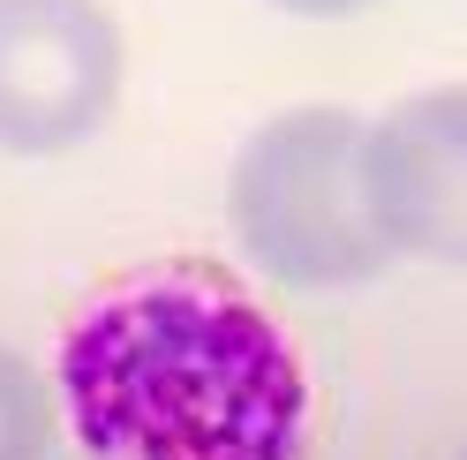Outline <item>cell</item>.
I'll use <instances>...</instances> for the list:
<instances>
[{"mask_svg": "<svg viewBox=\"0 0 467 460\" xmlns=\"http://www.w3.org/2000/svg\"><path fill=\"white\" fill-rule=\"evenodd\" d=\"M83 460H309V385L286 332L212 265H159L61 340Z\"/></svg>", "mask_w": 467, "mask_h": 460, "instance_id": "obj_1", "label": "cell"}, {"mask_svg": "<svg viewBox=\"0 0 467 460\" xmlns=\"http://www.w3.org/2000/svg\"><path fill=\"white\" fill-rule=\"evenodd\" d=\"M369 121L347 106H286L234 152L226 219L256 272L279 287H362L392 265L362 196Z\"/></svg>", "mask_w": 467, "mask_h": 460, "instance_id": "obj_2", "label": "cell"}, {"mask_svg": "<svg viewBox=\"0 0 467 460\" xmlns=\"http://www.w3.org/2000/svg\"><path fill=\"white\" fill-rule=\"evenodd\" d=\"M121 99V23L106 0H0V152L53 159Z\"/></svg>", "mask_w": 467, "mask_h": 460, "instance_id": "obj_3", "label": "cell"}, {"mask_svg": "<svg viewBox=\"0 0 467 460\" xmlns=\"http://www.w3.org/2000/svg\"><path fill=\"white\" fill-rule=\"evenodd\" d=\"M362 196L392 256L467 272V83L415 91L369 121Z\"/></svg>", "mask_w": 467, "mask_h": 460, "instance_id": "obj_4", "label": "cell"}, {"mask_svg": "<svg viewBox=\"0 0 467 460\" xmlns=\"http://www.w3.org/2000/svg\"><path fill=\"white\" fill-rule=\"evenodd\" d=\"M46 445H53L46 385L16 348H0V460H46Z\"/></svg>", "mask_w": 467, "mask_h": 460, "instance_id": "obj_5", "label": "cell"}, {"mask_svg": "<svg viewBox=\"0 0 467 460\" xmlns=\"http://www.w3.org/2000/svg\"><path fill=\"white\" fill-rule=\"evenodd\" d=\"M272 8H286V16H317V23H332V16H355V8H369V0H272Z\"/></svg>", "mask_w": 467, "mask_h": 460, "instance_id": "obj_6", "label": "cell"}, {"mask_svg": "<svg viewBox=\"0 0 467 460\" xmlns=\"http://www.w3.org/2000/svg\"><path fill=\"white\" fill-rule=\"evenodd\" d=\"M460 460H467V453H460Z\"/></svg>", "mask_w": 467, "mask_h": 460, "instance_id": "obj_7", "label": "cell"}]
</instances>
